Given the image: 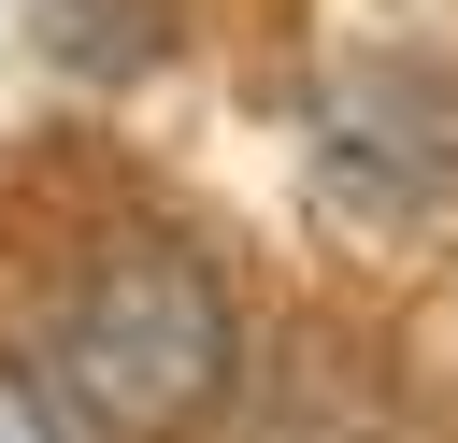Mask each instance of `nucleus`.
Listing matches in <instances>:
<instances>
[{"label": "nucleus", "instance_id": "obj_1", "mask_svg": "<svg viewBox=\"0 0 458 443\" xmlns=\"http://www.w3.org/2000/svg\"><path fill=\"white\" fill-rule=\"evenodd\" d=\"M29 372L86 443H186L243 386V314H229V286H215V257L186 229L114 214V229H86L57 257Z\"/></svg>", "mask_w": 458, "mask_h": 443}, {"label": "nucleus", "instance_id": "obj_2", "mask_svg": "<svg viewBox=\"0 0 458 443\" xmlns=\"http://www.w3.org/2000/svg\"><path fill=\"white\" fill-rule=\"evenodd\" d=\"M229 400H243V443H401V400L344 329H286Z\"/></svg>", "mask_w": 458, "mask_h": 443}, {"label": "nucleus", "instance_id": "obj_3", "mask_svg": "<svg viewBox=\"0 0 458 443\" xmlns=\"http://www.w3.org/2000/svg\"><path fill=\"white\" fill-rule=\"evenodd\" d=\"M0 443H86V429L43 400V372H29V357H0Z\"/></svg>", "mask_w": 458, "mask_h": 443}]
</instances>
